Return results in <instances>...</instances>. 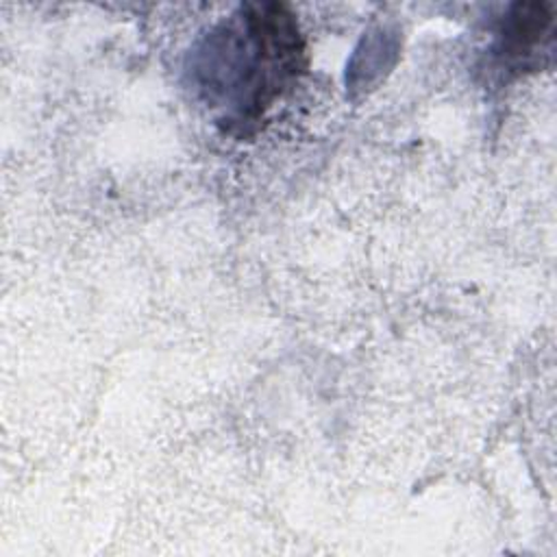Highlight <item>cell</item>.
I'll use <instances>...</instances> for the list:
<instances>
[{
    "label": "cell",
    "instance_id": "cell-1",
    "mask_svg": "<svg viewBox=\"0 0 557 557\" xmlns=\"http://www.w3.org/2000/svg\"><path fill=\"white\" fill-rule=\"evenodd\" d=\"M209 37V61L226 65L237 122L257 120L305 67V46L283 4H244Z\"/></svg>",
    "mask_w": 557,
    "mask_h": 557
}]
</instances>
